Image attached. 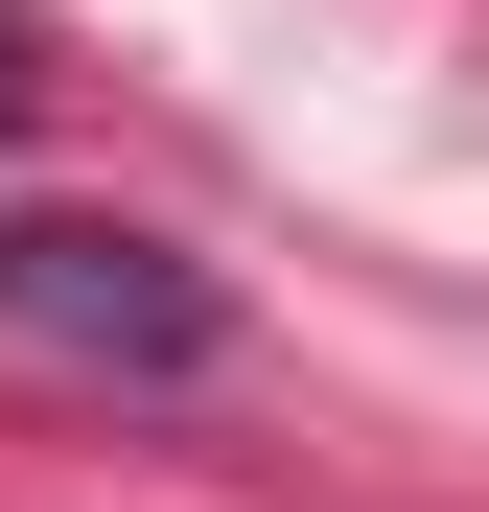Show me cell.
<instances>
[{
  "mask_svg": "<svg viewBox=\"0 0 489 512\" xmlns=\"http://www.w3.org/2000/svg\"><path fill=\"white\" fill-rule=\"evenodd\" d=\"M0 326H47V350H94V373H210L233 280L163 256L140 210H0Z\"/></svg>",
  "mask_w": 489,
  "mask_h": 512,
  "instance_id": "obj_1",
  "label": "cell"
},
{
  "mask_svg": "<svg viewBox=\"0 0 489 512\" xmlns=\"http://www.w3.org/2000/svg\"><path fill=\"white\" fill-rule=\"evenodd\" d=\"M24 94H47V70H24V24H0V140H24Z\"/></svg>",
  "mask_w": 489,
  "mask_h": 512,
  "instance_id": "obj_2",
  "label": "cell"
}]
</instances>
